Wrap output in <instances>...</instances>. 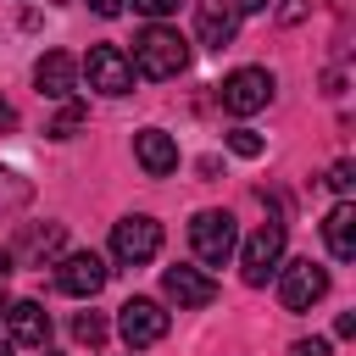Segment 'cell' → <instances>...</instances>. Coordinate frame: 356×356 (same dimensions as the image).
Wrapping results in <instances>:
<instances>
[{
    "mask_svg": "<svg viewBox=\"0 0 356 356\" xmlns=\"http://www.w3.org/2000/svg\"><path fill=\"white\" fill-rule=\"evenodd\" d=\"M134 72H145V78H178L184 67H189V39L178 33V28H161V22H150L139 39H134Z\"/></svg>",
    "mask_w": 356,
    "mask_h": 356,
    "instance_id": "obj_1",
    "label": "cell"
},
{
    "mask_svg": "<svg viewBox=\"0 0 356 356\" xmlns=\"http://www.w3.org/2000/svg\"><path fill=\"white\" fill-rule=\"evenodd\" d=\"M156 250H161V222L156 217L134 211V217H122L111 228V256L122 267H145V261H156Z\"/></svg>",
    "mask_w": 356,
    "mask_h": 356,
    "instance_id": "obj_2",
    "label": "cell"
},
{
    "mask_svg": "<svg viewBox=\"0 0 356 356\" xmlns=\"http://www.w3.org/2000/svg\"><path fill=\"white\" fill-rule=\"evenodd\" d=\"M189 245H195V256H200L206 267H222V261L239 250V228H234L228 211H195V222H189Z\"/></svg>",
    "mask_w": 356,
    "mask_h": 356,
    "instance_id": "obj_3",
    "label": "cell"
},
{
    "mask_svg": "<svg viewBox=\"0 0 356 356\" xmlns=\"http://www.w3.org/2000/svg\"><path fill=\"white\" fill-rule=\"evenodd\" d=\"M278 261H284V222H261V228L245 239V250H239V273H245L250 289H261V284L278 273Z\"/></svg>",
    "mask_w": 356,
    "mask_h": 356,
    "instance_id": "obj_4",
    "label": "cell"
},
{
    "mask_svg": "<svg viewBox=\"0 0 356 356\" xmlns=\"http://www.w3.org/2000/svg\"><path fill=\"white\" fill-rule=\"evenodd\" d=\"M323 295H328V267H317V261H284L278 267V300H284V312H312Z\"/></svg>",
    "mask_w": 356,
    "mask_h": 356,
    "instance_id": "obj_5",
    "label": "cell"
},
{
    "mask_svg": "<svg viewBox=\"0 0 356 356\" xmlns=\"http://www.w3.org/2000/svg\"><path fill=\"white\" fill-rule=\"evenodd\" d=\"M273 72L267 67H239V72H228L222 78V111H234V117H256L267 100H273Z\"/></svg>",
    "mask_w": 356,
    "mask_h": 356,
    "instance_id": "obj_6",
    "label": "cell"
},
{
    "mask_svg": "<svg viewBox=\"0 0 356 356\" xmlns=\"http://www.w3.org/2000/svg\"><path fill=\"white\" fill-rule=\"evenodd\" d=\"M83 78H89V89H100V95H128L134 89V61L117 50V44H95L89 56H83V67H78Z\"/></svg>",
    "mask_w": 356,
    "mask_h": 356,
    "instance_id": "obj_7",
    "label": "cell"
},
{
    "mask_svg": "<svg viewBox=\"0 0 356 356\" xmlns=\"http://www.w3.org/2000/svg\"><path fill=\"white\" fill-rule=\"evenodd\" d=\"M106 273H111V267H106L95 250H72V256L56 261V289L72 295V300H95V295L106 289Z\"/></svg>",
    "mask_w": 356,
    "mask_h": 356,
    "instance_id": "obj_8",
    "label": "cell"
},
{
    "mask_svg": "<svg viewBox=\"0 0 356 356\" xmlns=\"http://www.w3.org/2000/svg\"><path fill=\"white\" fill-rule=\"evenodd\" d=\"M117 334L128 339V350H145V345H156V339L167 334V312H161L150 295H134V300H122V312H117Z\"/></svg>",
    "mask_w": 356,
    "mask_h": 356,
    "instance_id": "obj_9",
    "label": "cell"
},
{
    "mask_svg": "<svg viewBox=\"0 0 356 356\" xmlns=\"http://www.w3.org/2000/svg\"><path fill=\"white\" fill-rule=\"evenodd\" d=\"M33 89H39L44 100H72V89H78V61H72L67 50H44V56L33 61Z\"/></svg>",
    "mask_w": 356,
    "mask_h": 356,
    "instance_id": "obj_10",
    "label": "cell"
},
{
    "mask_svg": "<svg viewBox=\"0 0 356 356\" xmlns=\"http://www.w3.org/2000/svg\"><path fill=\"white\" fill-rule=\"evenodd\" d=\"M161 289H167V300H178V312H195V306H211L217 300V284L200 267H167L161 273Z\"/></svg>",
    "mask_w": 356,
    "mask_h": 356,
    "instance_id": "obj_11",
    "label": "cell"
},
{
    "mask_svg": "<svg viewBox=\"0 0 356 356\" xmlns=\"http://www.w3.org/2000/svg\"><path fill=\"white\" fill-rule=\"evenodd\" d=\"M61 239H67L61 222H28V228L17 234V245H6V250H11V261H22V267H44V261L61 250Z\"/></svg>",
    "mask_w": 356,
    "mask_h": 356,
    "instance_id": "obj_12",
    "label": "cell"
},
{
    "mask_svg": "<svg viewBox=\"0 0 356 356\" xmlns=\"http://www.w3.org/2000/svg\"><path fill=\"white\" fill-rule=\"evenodd\" d=\"M195 33H200L206 50H222V44H234V33H239V11H234L228 0H195Z\"/></svg>",
    "mask_w": 356,
    "mask_h": 356,
    "instance_id": "obj_13",
    "label": "cell"
},
{
    "mask_svg": "<svg viewBox=\"0 0 356 356\" xmlns=\"http://www.w3.org/2000/svg\"><path fill=\"white\" fill-rule=\"evenodd\" d=\"M134 156H139V167H145L150 178L178 172V139L161 134V128H139V134H134Z\"/></svg>",
    "mask_w": 356,
    "mask_h": 356,
    "instance_id": "obj_14",
    "label": "cell"
},
{
    "mask_svg": "<svg viewBox=\"0 0 356 356\" xmlns=\"http://www.w3.org/2000/svg\"><path fill=\"white\" fill-rule=\"evenodd\" d=\"M323 239H328V256L334 261H356V206L350 200H339L323 217Z\"/></svg>",
    "mask_w": 356,
    "mask_h": 356,
    "instance_id": "obj_15",
    "label": "cell"
},
{
    "mask_svg": "<svg viewBox=\"0 0 356 356\" xmlns=\"http://www.w3.org/2000/svg\"><path fill=\"white\" fill-rule=\"evenodd\" d=\"M6 323H11V339L17 345H44L50 339V312L39 300H11L6 306Z\"/></svg>",
    "mask_w": 356,
    "mask_h": 356,
    "instance_id": "obj_16",
    "label": "cell"
},
{
    "mask_svg": "<svg viewBox=\"0 0 356 356\" xmlns=\"http://www.w3.org/2000/svg\"><path fill=\"white\" fill-rule=\"evenodd\" d=\"M28 195H33V184H28L22 172L0 167V211H22V206H28Z\"/></svg>",
    "mask_w": 356,
    "mask_h": 356,
    "instance_id": "obj_17",
    "label": "cell"
},
{
    "mask_svg": "<svg viewBox=\"0 0 356 356\" xmlns=\"http://www.w3.org/2000/svg\"><path fill=\"white\" fill-rule=\"evenodd\" d=\"M78 128H83V106H78V100H61V111L50 117V128H44V134H50V139H72Z\"/></svg>",
    "mask_w": 356,
    "mask_h": 356,
    "instance_id": "obj_18",
    "label": "cell"
},
{
    "mask_svg": "<svg viewBox=\"0 0 356 356\" xmlns=\"http://www.w3.org/2000/svg\"><path fill=\"white\" fill-rule=\"evenodd\" d=\"M72 339H78V345H100V339H106V317H100V312H78V317H72Z\"/></svg>",
    "mask_w": 356,
    "mask_h": 356,
    "instance_id": "obj_19",
    "label": "cell"
},
{
    "mask_svg": "<svg viewBox=\"0 0 356 356\" xmlns=\"http://www.w3.org/2000/svg\"><path fill=\"white\" fill-rule=\"evenodd\" d=\"M228 150L245 156V161H256V156H261V134H256V128H228Z\"/></svg>",
    "mask_w": 356,
    "mask_h": 356,
    "instance_id": "obj_20",
    "label": "cell"
},
{
    "mask_svg": "<svg viewBox=\"0 0 356 356\" xmlns=\"http://www.w3.org/2000/svg\"><path fill=\"white\" fill-rule=\"evenodd\" d=\"M323 184H328V189H334V195H339V200H350V189H356V167H350V161H334V167H328V178H323Z\"/></svg>",
    "mask_w": 356,
    "mask_h": 356,
    "instance_id": "obj_21",
    "label": "cell"
},
{
    "mask_svg": "<svg viewBox=\"0 0 356 356\" xmlns=\"http://www.w3.org/2000/svg\"><path fill=\"white\" fill-rule=\"evenodd\" d=\"M178 6H184V0H134V11H139V17H150V22H161V17H172Z\"/></svg>",
    "mask_w": 356,
    "mask_h": 356,
    "instance_id": "obj_22",
    "label": "cell"
},
{
    "mask_svg": "<svg viewBox=\"0 0 356 356\" xmlns=\"http://www.w3.org/2000/svg\"><path fill=\"white\" fill-rule=\"evenodd\" d=\"M289 356H328V339H300Z\"/></svg>",
    "mask_w": 356,
    "mask_h": 356,
    "instance_id": "obj_23",
    "label": "cell"
},
{
    "mask_svg": "<svg viewBox=\"0 0 356 356\" xmlns=\"http://www.w3.org/2000/svg\"><path fill=\"white\" fill-rule=\"evenodd\" d=\"M122 6H128V0H89L95 17H122Z\"/></svg>",
    "mask_w": 356,
    "mask_h": 356,
    "instance_id": "obj_24",
    "label": "cell"
},
{
    "mask_svg": "<svg viewBox=\"0 0 356 356\" xmlns=\"http://www.w3.org/2000/svg\"><path fill=\"white\" fill-rule=\"evenodd\" d=\"M334 334H339V339H350V334H356V312H339V323H334Z\"/></svg>",
    "mask_w": 356,
    "mask_h": 356,
    "instance_id": "obj_25",
    "label": "cell"
},
{
    "mask_svg": "<svg viewBox=\"0 0 356 356\" xmlns=\"http://www.w3.org/2000/svg\"><path fill=\"white\" fill-rule=\"evenodd\" d=\"M228 6H234V11H245V17H250V11H267V6H273V0H228Z\"/></svg>",
    "mask_w": 356,
    "mask_h": 356,
    "instance_id": "obj_26",
    "label": "cell"
},
{
    "mask_svg": "<svg viewBox=\"0 0 356 356\" xmlns=\"http://www.w3.org/2000/svg\"><path fill=\"white\" fill-rule=\"evenodd\" d=\"M0 128H17V111H11V100H0Z\"/></svg>",
    "mask_w": 356,
    "mask_h": 356,
    "instance_id": "obj_27",
    "label": "cell"
},
{
    "mask_svg": "<svg viewBox=\"0 0 356 356\" xmlns=\"http://www.w3.org/2000/svg\"><path fill=\"white\" fill-rule=\"evenodd\" d=\"M11 267H17V261H11V250H6V245H0V278H6V273H11Z\"/></svg>",
    "mask_w": 356,
    "mask_h": 356,
    "instance_id": "obj_28",
    "label": "cell"
},
{
    "mask_svg": "<svg viewBox=\"0 0 356 356\" xmlns=\"http://www.w3.org/2000/svg\"><path fill=\"white\" fill-rule=\"evenodd\" d=\"M6 306H11V300H6V289H0V323H6Z\"/></svg>",
    "mask_w": 356,
    "mask_h": 356,
    "instance_id": "obj_29",
    "label": "cell"
},
{
    "mask_svg": "<svg viewBox=\"0 0 356 356\" xmlns=\"http://www.w3.org/2000/svg\"><path fill=\"white\" fill-rule=\"evenodd\" d=\"M0 356H11V345H6V339H0Z\"/></svg>",
    "mask_w": 356,
    "mask_h": 356,
    "instance_id": "obj_30",
    "label": "cell"
},
{
    "mask_svg": "<svg viewBox=\"0 0 356 356\" xmlns=\"http://www.w3.org/2000/svg\"><path fill=\"white\" fill-rule=\"evenodd\" d=\"M44 356H61V350H44Z\"/></svg>",
    "mask_w": 356,
    "mask_h": 356,
    "instance_id": "obj_31",
    "label": "cell"
}]
</instances>
